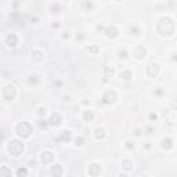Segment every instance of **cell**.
I'll return each instance as SVG.
<instances>
[{
	"instance_id": "obj_1",
	"label": "cell",
	"mask_w": 177,
	"mask_h": 177,
	"mask_svg": "<svg viewBox=\"0 0 177 177\" xmlns=\"http://www.w3.org/2000/svg\"><path fill=\"white\" fill-rule=\"evenodd\" d=\"M156 31L162 36H170L174 32V22L169 17H162L156 24Z\"/></svg>"
},
{
	"instance_id": "obj_2",
	"label": "cell",
	"mask_w": 177,
	"mask_h": 177,
	"mask_svg": "<svg viewBox=\"0 0 177 177\" xmlns=\"http://www.w3.org/2000/svg\"><path fill=\"white\" fill-rule=\"evenodd\" d=\"M7 151L13 156H19L22 154V151H24V144L21 141H18V140H11L7 144Z\"/></svg>"
},
{
	"instance_id": "obj_3",
	"label": "cell",
	"mask_w": 177,
	"mask_h": 177,
	"mask_svg": "<svg viewBox=\"0 0 177 177\" xmlns=\"http://www.w3.org/2000/svg\"><path fill=\"white\" fill-rule=\"evenodd\" d=\"M33 132V129H32V126L27 122H21V123H18L17 126V134L19 137H22V138H28V137H31V134Z\"/></svg>"
},
{
	"instance_id": "obj_4",
	"label": "cell",
	"mask_w": 177,
	"mask_h": 177,
	"mask_svg": "<svg viewBox=\"0 0 177 177\" xmlns=\"http://www.w3.org/2000/svg\"><path fill=\"white\" fill-rule=\"evenodd\" d=\"M102 102L104 104H114L116 100H118V94H116L115 90H106L105 93L102 94Z\"/></svg>"
},
{
	"instance_id": "obj_5",
	"label": "cell",
	"mask_w": 177,
	"mask_h": 177,
	"mask_svg": "<svg viewBox=\"0 0 177 177\" xmlns=\"http://www.w3.org/2000/svg\"><path fill=\"white\" fill-rule=\"evenodd\" d=\"M15 96H17V90H15V87L13 85H9V86H6L3 88V97H4V100H14Z\"/></svg>"
},
{
	"instance_id": "obj_6",
	"label": "cell",
	"mask_w": 177,
	"mask_h": 177,
	"mask_svg": "<svg viewBox=\"0 0 177 177\" xmlns=\"http://www.w3.org/2000/svg\"><path fill=\"white\" fill-rule=\"evenodd\" d=\"M147 75L150 78H156L159 75V67H158V64H154V62L150 64L147 67Z\"/></svg>"
},
{
	"instance_id": "obj_7",
	"label": "cell",
	"mask_w": 177,
	"mask_h": 177,
	"mask_svg": "<svg viewBox=\"0 0 177 177\" xmlns=\"http://www.w3.org/2000/svg\"><path fill=\"white\" fill-rule=\"evenodd\" d=\"M101 170H102L101 165H98V163H91V165L88 166V169H87V173L91 177H96V176H98V174L101 173Z\"/></svg>"
},
{
	"instance_id": "obj_8",
	"label": "cell",
	"mask_w": 177,
	"mask_h": 177,
	"mask_svg": "<svg viewBox=\"0 0 177 177\" xmlns=\"http://www.w3.org/2000/svg\"><path fill=\"white\" fill-rule=\"evenodd\" d=\"M145 55H147V50H145L144 46H137V47L134 49V57H136L137 60H142Z\"/></svg>"
},
{
	"instance_id": "obj_9",
	"label": "cell",
	"mask_w": 177,
	"mask_h": 177,
	"mask_svg": "<svg viewBox=\"0 0 177 177\" xmlns=\"http://www.w3.org/2000/svg\"><path fill=\"white\" fill-rule=\"evenodd\" d=\"M53 158H54V155L51 151H44V152H42V155H40V159H42V162H43L44 165L50 163L53 160Z\"/></svg>"
},
{
	"instance_id": "obj_10",
	"label": "cell",
	"mask_w": 177,
	"mask_h": 177,
	"mask_svg": "<svg viewBox=\"0 0 177 177\" xmlns=\"http://www.w3.org/2000/svg\"><path fill=\"white\" fill-rule=\"evenodd\" d=\"M6 44L9 46V47H15L18 43V39H17V35L15 33H10L7 37H6Z\"/></svg>"
},
{
	"instance_id": "obj_11",
	"label": "cell",
	"mask_w": 177,
	"mask_h": 177,
	"mask_svg": "<svg viewBox=\"0 0 177 177\" xmlns=\"http://www.w3.org/2000/svg\"><path fill=\"white\" fill-rule=\"evenodd\" d=\"M104 33H105L106 37H109V39H115L116 36H118V29L115 27H106L105 31H104Z\"/></svg>"
},
{
	"instance_id": "obj_12",
	"label": "cell",
	"mask_w": 177,
	"mask_h": 177,
	"mask_svg": "<svg viewBox=\"0 0 177 177\" xmlns=\"http://www.w3.org/2000/svg\"><path fill=\"white\" fill-rule=\"evenodd\" d=\"M62 118L61 115L58 114V112H55V114H53V115L50 116V120H49V123L51 124V126H58V124L61 123Z\"/></svg>"
},
{
	"instance_id": "obj_13",
	"label": "cell",
	"mask_w": 177,
	"mask_h": 177,
	"mask_svg": "<svg viewBox=\"0 0 177 177\" xmlns=\"http://www.w3.org/2000/svg\"><path fill=\"white\" fill-rule=\"evenodd\" d=\"M50 173L53 177H61L62 176V166L61 165H54L50 169Z\"/></svg>"
},
{
	"instance_id": "obj_14",
	"label": "cell",
	"mask_w": 177,
	"mask_h": 177,
	"mask_svg": "<svg viewBox=\"0 0 177 177\" xmlns=\"http://www.w3.org/2000/svg\"><path fill=\"white\" fill-rule=\"evenodd\" d=\"M72 140V133L68 130V132H64L60 136V141H64V142H68Z\"/></svg>"
},
{
	"instance_id": "obj_15",
	"label": "cell",
	"mask_w": 177,
	"mask_h": 177,
	"mask_svg": "<svg viewBox=\"0 0 177 177\" xmlns=\"http://www.w3.org/2000/svg\"><path fill=\"white\" fill-rule=\"evenodd\" d=\"M94 137H96L97 140L104 138V137H105V130H104L102 127H98V129H96V132H94Z\"/></svg>"
},
{
	"instance_id": "obj_16",
	"label": "cell",
	"mask_w": 177,
	"mask_h": 177,
	"mask_svg": "<svg viewBox=\"0 0 177 177\" xmlns=\"http://www.w3.org/2000/svg\"><path fill=\"white\" fill-rule=\"evenodd\" d=\"M0 177H11V170H9L7 166L0 168Z\"/></svg>"
},
{
	"instance_id": "obj_17",
	"label": "cell",
	"mask_w": 177,
	"mask_h": 177,
	"mask_svg": "<svg viewBox=\"0 0 177 177\" xmlns=\"http://www.w3.org/2000/svg\"><path fill=\"white\" fill-rule=\"evenodd\" d=\"M32 60H33V61H42V60H43V54H42V51L35 50V51L32 53Z\"/></svg>"
},
{
	"instance_id": "obj_18",
	"label": "cell",
	"mask_w": 177,
	"mask_h": 177,
	"mask_svg": "<svg viewBox=\"0 0 177 177\" xmlns=\"http://www.w3.org/2000/svg\"><path fill=\"white\" fill-rule=\"evenodd\" d=\"M120 78H123L124 80H130L133 78L132 71H129V69H124V71H122V72H120Z\"/></svg>"
},
{
	"instance_id": "obj_19",
	"label": "cell",
	"mask_w": 177,
	"mask_h": 177,
	"mask_svg": "<svg viewBox=\"0 0 177 177\" xmlns=\"http://www.w3.org/2000/svg\"><path fill=\"white\" fill-rule=\"evenodd\" d=\"M162 147L166 148V150H170V148L173 147V141H172L170 138H163V140H162Z\"/></svg>"
},
{
	"instance_id": "obj_20",
	"label": "cell",
	"mask_w": 177,
	"mask_h": 177,
	"mask_svg": "<svg viewBox=\"0 0 177 177\" xmlns=\"http://www.w3.org/2000/svg\"><path fill=\"white\" fill-rule=\"evenodd\" d=\"M122 168H123L124 170H130V169H133V162L130 159L122 160Z\"/></svg>"
},
{
	"instance_id": "obj_21",
	"label": "cell",
	"mask_w": 177,
	"mask_h": 177,
	"mask_svg": "<svg viewBox=\"0 0 177 177\" xmlns=\"http://www.w3.org/2000/svg\"><path fill=\"white\" fill-rule=\"evenodd\" d=\"M83 119H85L86 122H91V120L94 119V114H93L91 111H86V112L83 114Z\"/></svg>"
},
{
	"instance_id": "obj_22",
	"label": "cell",
	"mask_w": 177,
	"mask_h": 177,
	"mask_svg": "<svg viewBox=\"0 0 177 177\" xmlns=\"http://www.w3.org/2000/svg\"><path fill=\"white\" fill-rule=\"evenodd\" d=\"M17 176L18 177H27L28 176V170L27 168H19L17 170Z\"/></svg>"
},
{
	"instance_id": "obj_23",
	"label": "cell",
	"mask_w": 177,
	"mask_h": 177,
	"mask_svg": "<svg viewBox=\"0 0 177 177\" xmlns=\"http://www.w3.org/2000/svg\"><path fill=\"white\" fill-rule=\"evenodd\" d=\"M11 19L15 21V22H21V15H19V13H14V14H11Z\"/></svg>"
},
{
	"instance_id": "obj_24",
	"label": "cell",
	"mask_w": 177,
	"mask_h": 177,
	"mask_svg": "<svg viewBox=\"0 0 177 177\" xmlns=\"http://www.w3.org/2000/svg\"><path fill=\"white\" fill-rule=\"evenodd\" d=\"M105 75H106V78H112V76H114V69L109 68V67H106L105 68Z\"/></svg>"
},
{
	"instance_id": "obj_25",
	"label": "cell",
	"mask_w": 177,
	"mask_h": 177,
	"mask_svg": "<svg viewBox=\"0 0 177 177\" xmlns=\"http://www.w3.org/2000/svg\"><path fill=\"white\" fill-rule=\"evenodd\" d=\"M130 32H132V35H140V29H138V27H132L130 28Z\"/></svg>"
},
{
	"instance_id": "obj_26",
	"label": "cell",
	"mask_w": 177,
	"mask_h": 177,
	"mask_svg": "<svg viewBox=\"0 0 177 177\" xmlns=\"http://www.w3.org/2000/svg\"><path fill=\"white\" fill-rule=\"evenodd\" d=\"M88 51L93 53V54H97L98 53V47L97 46H90V47H88Z\"/></svg>"
},
{
	"instance_id": "obj_27",
	"label": "cell",
	"mask_w": 177,
	"mask_h": 177,
	"mask_svg": "<svg viewBox=\"0 0 177 177\" xmlns=\"http://www.w3.org/2000/svg\"><path fill=\"white\" fill-rule=\"evenodd\" d=\"M75 142H76V145H83V142H85V138H83V137H78V138H76V140H75Z\"/></svg>"
},
{
	"instance_id": "obj_28",
	"label": "cell",
	"mask_w": 177,
	"mask_h": 177,
	"mask_svg": "<svg viewBox=\"0 0 177 177\" xmlns=\"http://www.w3.org/2000/svg\"><path fill=\"white\" fill-rule=\"evenodd\" d=\"M118 54H119L120 58H126V57H127V51H126V50H120Z\"/></svg>"
},
{
	"instance_id": "obj_29",
	"label": "cell",
	"mask_w": 177,
	"mask_h": 177,
	"mask_svg": "<svg viewBox=\"0 0 177 177\" xmlns=\"http://www.w3.org/2000/svg\"><path fill=\"white\" fill-rule=\"evenodd\" d=\"M126 148H127V150H133V148H134V142L127 141L126 142Z\"/></svg>"
},
{
	"instance_id": "obj_30",
	"label": "cell",
	"mask_w": 177,
	"mask_h": 177,
	"mask_svg": "<svg viewBox=\"0 0 177 177\" xmlns=\"http://www.w3.org/2000/svg\"><path fill=\"white\" fill-rule=\"evenodd\" d=\"M39 115L40 116L46 115V108H39Z\"/></svg>"
},
{
	"instance_id": "obj_31",
	"label": "cell",
	"mask_w": 177,
	"mask_h": 177,
	"mask_svg": "<svg viewBox=\"0 0 177 177\" xmlns=\"http://www.w3.org/2000/svg\"><path fill=\"white\" fill-rule=\"evenodd\" d=\"M37 82H39V79H37V76H32V78H31V83H37Z\"/></svg>"
},
{
	"instance_id": "obj_32",
	"label": "cell",
	"mask_w": 177,
	"mask_h": 177,
	"mask_svg": "<svg viewBox=\"0 0 177 177\" xmlns=\"http://www.w3.org/2000/svg\"><path fill=\"white\" fill-rule=\"evenodd\" d=\"M39 124H40V127H46V126H47L46 120H39Z\"/></svg>"
},
{
	"instance_id": "obj_33",
	"label": "cell",
	"mask_w": 177,
	"mask_h": 177,
	"mask_svg": "<svg viewBox=\"0 0 177 177\" xmlns=\"http://www.w3.org/2000/svg\"><path fill=\"white\" fill-rule=\"evenodd\" d=\"M150 118L152 119V120H156V118H158V116H156V114H151Z\"/></svg>"
},
{
	"instance_id": "obj_34",
	"label": "cell",
	"mask_w": 177,
	"mask_h": 177,
	"mask_svg": "<svg viewBox=\"0 0 177 177\" xmlns=\"http://www.w3.org/2000/svg\"><path fill=\"white\" fill-rule=\"evenodd\" d=\"M53 10L54 13H58V6H53Z\"/></svg>"
},
{
	"instance_id": "obj_35",
	"label": "cell",
	"mask_w": 177,
	"mask_h": 177,
	"mask_svg": "<svg viewBox=\"0 0 177 177\" xmlns=\"http://www.w3.org/2000/svg\"><path fill=\"white\" fill-rule=\"evenodd\" d=\"M82 39H83V36H82V35H79V36H76V40H82Z\"/></svg>"
},
{
	"instance_id": "obj_36",
	"label": "cell",
	"mask_w": 177,
	"mask_h": 177,
	"mask_svg": "<svg viewBox=\"0 0 177 177\" xmlns=\"http://www.w3.org/2000/svg\"><path fill=\"white\" fill-rule=\"evenodd\" d=\"M173 55H174V57H173V60H174V61H177V53H174Z\"/></svg>"
},
{
	"instance_id": "obj_37",
	"label": "cell",
	"mask_w": 177,
	"mask_h": 177,
	"mask_svg": "<svg viewBox=\"0 0 177 177\" xmlns=\"http://www.w3.org/2000/svg\"><path fill=\"white\" fill-rule=\"evenodd\" d=\"M119 177H126V176H124V174H120V176H119Z\"/></svg>"
},
{
	"instance_id": "obj_38",
	"label": "cell",
	"mask_w": 177,
	"mask_h": 177,
	"mask_svg": "<svg viewBox=\"0 0 177 177\" xmlns=\"http://www.w3.org/2000/svg\"><path fill=\"white\" fill-rule=\"evenodd\" d=\"M144 177H147V176H144Z\"/></svg>"
}]
</instances>
